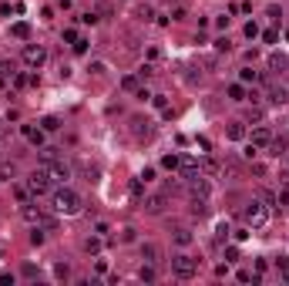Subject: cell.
Masks as SVG:
<instances>
[{
    "instance_id": "obj_1",
    "label": "cell",
    "mask_w": 289,
    "mask_h": 286,
    "mask_svg": "<svg viewBox=\"0 0 289 286\" xmlns=\"http://www.w3.org/2000/svg\"><path fill=\"white\" fill-rule=\"evenodd\" d=\"M51 206H54V212H61V216H78L81 212V196L74 192V188H57L54 199H51Z\"/></svg>"
},
{
    "instance_id": "obj_2",
    "label": "cell",
    "mask_w": 289,
    "mask_h": 286,
    "mask_svg": "<svg viewBox=\"0 0 289 286\" xmlns=\"http://www.w3.org/2000/svg\"><path fill=\"white\" fill-rule=\"evenodd\" d=\"M242 219H245L249 229H262V226L269 222V206L262 202V199H252V202L242 209Z\"/></svg>"
},
{
    "instance_id": "obj_3",
    "label": "cell",
    "mask_w": 289,
    "mask_h": 286,
    "mask_svg": "<svg viewBox=\"0 0 289 286\" xmlns=\"http://www.w3.org/2000/svg\"><path fill=\"white\" fill-rule=\"evenodd\" d=\"M172 276H178V279H195V276H199V259H192V256H185V253L172 256Z\"/></svg>"
},
{
    "instance_id": "obj_4",
    "label": "cell",
    "mask_w": 289,
    "mask_h": 286,
    "mask_svg": "<svg viewBox=\"0 0 289 286\" xmlns=\"http://www.w3.org/2000/svg\"><path fill=\"white\" fill-rule=\"evenodd\" d=\"M27 188H31V196H47V192H51V175H47V168H41V172H31V178H27Z\"/></svg>"
},
{
    "instance_id": "obj_5",
    "label": "cell",
    "mask_w": 289,
    "mask_h": 286,
    "mask_svg": "<svg viewBox=\"0 0 289 286\" xmlns=\"http://www.w3.org/2000/svg\"><path fill=\"white\" fill-rule=\"evenodd\" d=\"M24 64L27 67H34V71H37V67H44V61H47V51L41 44H24Z\"/></svg>"
},
{
    "instance_id": "obj_6",
    "label": "cell",
    "mask_w": 289,
    "mask_h": 286,
    "mask_svg": "<svg viewBox=\"0 0 289 286\" xmlns=\"http://www.w3.org/2000/svg\"><path fill=\"white\" fill-rule=\"evenodd\" d=\"M44 168H47V175H51V182H57V185H67V178H71V172H74L64 158H54V162L44 165Z\"/></svg>"
},
{
    "instance_id": "obj_7",
    "label": "cell",
    "mask_w": 289,
    "mask_h": 286,
    "mask_svg": "<svg viewBox=\"0 0 289 286\" xmlns=\"http://www.w3.org/2000/svg\"><path fill=\"white\" fill-rule=\"evenodd\" d=\"M178 175L185 178V182H192V178H199L202 175V168L195 158H178Z\"/></svg>"
},
{
    "instance_id": "obj_8",
    "label": "cell",
    "mask_w": 289,
    "mask_h": 286,
    "mask_svg": "<svg viewBox=\"0 0 289 286\" xmlns=\"http://www.w3.org/2000/svg\"><path fill=\"white\" fill-rule=\"evenodd\" d=\"M165 206H168V196H165V192H158V196L144 199V212H148V216H162V212H165Z\"/></svg>"
},
{
    "instance_id": "obj_9",
    "label": "cell",
    "mask_w": 289,
    "mask_h": 286,
    "mask_svg": "<svg viewBox=\"0 0 289 286\" xmlns=\"http://www.w3.org/2000/svg\"><path fill=\"white\" fill-rule=\"evenodd\" d=\"M266 67L272 71V74H282V71L289 67V57H286V54H279V51H272V54L266 57Z\"/></svg>"
},
{
    "instance_id": "obj_10",
    "label": "cell",
    "mask_w": 289,
    "mask_h": 286,
    "mask_svg": "<svg viewBox=\"0 0 289 286\" xmlns=\"http://www.w3.org/2000/svg\"><path fill=\"white\" fill-rule=\"evenodd\" d=\"M21 135L34 145V148H41V145H44V128H34V125H21Z\"/></svg>"
},
{
    "instance_id": "obj_11",
    "label": "cell",
    "mask_w": 289,
    "mask_h": 286,
    "mask_svg": "<svg viewBox=\"0 0 289 286\" xmlns=\"http://www.w3.org/2000/svg\"><path fill=\"white\" fill-rule=\"evenodd\" d=\"M269 142H272V132H269L266 125H256L252 128V145L256 148H269Z\"/></svg>"
},
{
    "instance_id": "obj_12",
    "label": "cell",
    "mask_w": 289,
    "mask_h": 286,
    "mask_svg": "<svg viewBox=\"0 0 289 286\" xmlns=\"http://www.w3.org/2000/svg\"><path fill=\"white\" fill-rule=\"evenodd\" d=\"M21 216H24L27 222H31V226H41V219H44V212L37 209L34 202H24V206H21Z\"/></svg>"
},
{
    "instance_id": "obj_13",
    "label": "cell",
    "mask_w": 289,
    "mask_h": 286,
    "mask_svg": "<svg viewBox=\"0 0 289 286\" xmlns=\"http://www.w3.org/2000/svg\"><path fill=\"white\" fill-rule=\"evenodd\" d=\"M141 259H144V263H152V266H158V263H162V249H158L155 242H144V246H141Z\"/></svg>"
},
{
    "instance_id": "obj_14",
    "label": "cell",
    "mask_w": 289,
    "mask_h": 286,
    "mask_svg": "<svg viewBox=\"0 0 289 286\" xmlns=\"http://www.w3.org/2000/svg\"><path fill=\"white\" fill-rule=\"evenodd\" d=\"M289 101V88H282V84H276V88H269V105H276V108H282Z\"/></svg>"
},
{
    "instance_id": "obj_15",
    "label": "cell",
    "mask_w": 289,
    "mask_h": 286,
    "mask_svg": "<svg viewBox=\"0 0 289 286\" xmlns=\"http://www.w3.org/2000/svg\"><path fill=\"white\" fill-rule=\"evenodd\" d=\"M225 138H229V142H242V138H245V121H229Z\"/></svg>"
},
{
    "instance_id": "obj_16",
    "label": "cell",
    "mask_w": 289,
    "mask_h": 286,
    "mask_svg": "<svg viewBox=\"0 0 289 286\" xmlns=\"http://www.w3.org/2000/svg\"><path fill=\"white\" fill-rule=\"evenodd\" d=\"M192 239H195V236H192V229H185V226L172 229V242H175V246H192Z\"/></svg>"
},
{
    "instance_id": "obj_17",
    "label": "cell",
    "mask_w": 289,
    "mask_h": 286,
    "mask_svg": "<svg viewBox=\"0 0 289 286\" xmlns=\"http://www.w3.org/2000/svg\"><path fill=\"white\" fill-rule=\"evenodd\" d=\"M131 135L134 138H148V135H152V125L144 118H131Z\"/></svg>"
},
{
    "instance_id": "obj_18",
    "label": "cell",
    "mask_w": 289,
    "mask_h": 286,
    "mask_svg": "<svg viewBox=\"0 0 289 286\" xmlns=\"http://www.w3.org/2000/svg\"><path fill=\"white\" fill-rule=\"evenodd\" d=\"M286 148H289V142L286 138H282V135H272V142H269V155H272V158H279V155H286Z\"/></svg>"
},
{
    "instance_id": "obj_19",
    "label": "cell",
    "mask_w": 289,
    "mask_h": 286,
    "mask_svg": "<svg viewBox=\"0 0 289 286\" xmlns=\"http://www.w3.org/2000/svg\"><path fill=\"white\" fill-rule=\"evenodd\" d=\"M192 216H209V199H202V196H192Z\"/></svg>"
},
{
    "instance_id": "obj_20",
    "label": "cell",
    "mask_w": 289,
    "mask_h": 286,
    "mask_svg": "<svg viewBox=\"0 0 289 286\" xmlns=\"http://www.w3.org/2000/svg\"><path fill=\"white\" fill-rule=\"evenodd\" d=\"M262 118H266V108H262V105H252V108L245 111V121H249V125H262Z\"/></svg>"
},
{
    "instance_id": "obj_21",
    "label": "cell",
    "mask_w": 289,
    "mask_h": 286,
    "mask_svg": "<svg viewBox=\"0 0 289 286\" xmlns=\"http://www.w3.org/2000/svg\"><path fill=\"white\" fill-rule=\"evenodd\" d=\"M11 34H14V37H17V41H31V24H14V27H11Z\"/></svg>"
},
{
    "instance_id": "obj_22",
    "label": "cell",
    "mask_w": 289,
    "mask_h": 286,
    "mask_svg": "<svg viewBox=\"0 0 289 286\" xmlns=\"http://www.w3.org/2000/svg\"><path fill=\"white\" fill-rule=\"evenodd\" d=\"M229 98H232V101H245V98H249V91H245L242 81H239V84H229Z\"/></svg>"
},
{
    "instance_id": "obj_23",
    "label": "cell",
    "mask_w": 289,
    "mask_h": 286,
    "mask_svg": "<svg viewBox=\"0 0 289 286\" xmlns=\"http://www.w3.org/2000/svg\"><path fill=\"white\" fill-rule=\"evenodd\" d=\"M128 196H131V199H141V196H144V178H141V175L131 178V185H128Z\"/></svg>"
},
{
    "instance_id": "obj_24",
    "label": "cell",
    "mask_w": 289,
    "mask_h": 286,
    "mask_svg": "<svg viewBox=\"0 0 289 286\" xmlns=\"http://www.w3.org/2000/svg\"><path fill=\"white\" fill-rule=\"evenodd\" d=\"M134 17H138V21H155V11H152V7H148V4H141V7H134Z\"/></svg>"
},
{
    "instance_id": "obj_25",
    "label": "cell",
    "mask_w": 289,
    "mask_h": 286,
    "mask_svg": "<svg viewBox=\"0 0 289 286\" xmlns=\"http://www.w3.org/2000/svg\"><path fill=\"white\" fill-rule=\"evenodd\" d=\"M239 81H242V84H256V81H259V71H252V67H242V71H239Z\"/></svg>"
},
{
    "instance_id": "obj_26",
    "label": "cell",
    "mask_w": 289,
    "mask_h": 286,
    "mask_svg": "<svg viewBox=\"0 0 289 286\" xmlns=\"http://www.w3.org/2000/svg\"><path fill=\"white\" fill-rule=\"evenodd\" d=\"M61 148H47V145H41V162H44V165H51V162H54V158H61Z\"/></svg>"
},
{
    "instance_id": "obj_27",
    "label": "cell",
    "mask_w": 289,
    "mask_h": 286,
    "mask_svg": "<svg viewBox=\"0 0 289 286\" xmlns=\"http://www.w3.org/2000/svg\"><path fill=\"white\" fill-rule=\"evenodd\" d=\"M138 276H141L144 283H155V279H158V273H155V266H152V263H144V266H141V273H138Z\"/></svg>"
},
{
    "instance_id": "obj_28",
    "label": "cell",
    "mask_w": 289,
    "mask_h": 286,
    "mask_svg": "<svg viewBox=\"0 0 289 286\" xmlns=\"http://www.w3.org/2000/svg\"><path fill=\"white\" fill-rule=\"evenodd\" d=\"M21 276H24V279H41V269H37V266H34V263H24Z\"/></svg>"
},
{
    "instance_id": "obj_29",
    "label": "cell",
    "mask_w": 289,
    "mask_h": 286,
    "mask_svg": "<svg viewBox=\"0 0 289 286\" xmlns=\"http://www.w3.org/2000/svg\"><path fill=\"white\" fill-rule=\"evenodd\" d=\"M84 253H91V256H94V253H101V239H98V236L84 239Z\"/></svg>"
},
{
    "instance_id": "obj_30",
    "label": "cell",
    "mask_w": 289,
    "mask_h": 286,
    "mask_svg": "<svg viewBox=\"0 0 289 286\" xmlns=\"http://www.w3.org/2000/svg\"><path fill=\"white\" fill-rule=\"evenodd\" d=\"M81 172H84V175H88V182H98V165H88V162H81Z\"/></svg>"
},
{
    "instance_id": "obj_31",
    "label": "cell",
    "mask_w": 289,
    "mask_h": 286,
    "mask_svg": "<svg viewBox=\"0 0 289 286\" xmlns=\"http://www.w3.org/2000/svg\"><path fill=\"white\" fill-rule=\"evenodd\" d=\"M41 128H44V132H57V128H61V121H57L54 115H47V118L41 121Z\"/></svg>"
},
{
    "instance_id": "obj_32",
    "label": "cell",
    "mask_w": 289,
    "mask_h": 286,
    "mask_svg": "<svg viewBox=\"0 0 289 286\" xmlns=\"http://www.w3.org/2000/svg\"><path fill=\"white\" fill-rule=\"evenodd\" d=\"M235 279H239V283H259V276L249 273V269H239V273H235Z\"/></svg>"
},
{
    "instance_id": "obj_33",
    "label": "cell",
    "mask_w": 289,
    "mask_h": 286,
    "mask_svg": "<svg viewBox=\"0 0 289 286\" xmlns=\"http://www.w3.org/2000/svg\"><path fill=\"white\" fill-rule=\"evenodd\" d=\"M162 168H168V172H178V155H165V158H162Z\"/></svg>"
},
{
    "instance_id": "obj_34",
    "label": "cell",
    "mask_w": 289,
    "mask_h": 286,
    "mask_svg": "<svg viewBox=\"0 0 289 286\" xmlns=\"http://www.w3.org/2000/svg\"><path fill=\"white\" fill-rule=\"evenodd\" d=\"M121 88H124V91H138V77H134V74H124V77H121Z\"/></svg>"
},
{
    "instance_id": "obj_35",
    "label": "cell",
    "mask_w": 289,
    "mask_h": 286,
    "mask_svg": "<svg viewBox=\"0 0 289 286\" xmlns=\"http://www.w3.org/2000/svg\"><path fill=\"white\" fill-rule=\"evenodd\" d=\"M17 71H14V61H0V77H14Z\"/></svg>"
},
{
    "instance_id": "obj_36",
    "label": "cell",
    "mask_w": 289,
    "mask_h": 286,
    "mask_svg": "<svg viewBox=\"0 0 289 286\" xmlns=\"http://www.w3.org/2000/svg\"><path fill=\"white\" fill-rule=\"evenodd\" d=\"M279 276H282V279H286V283H289V259H286V256H279Z\"/></svg>"
},
{
    "instance_id": "obj_37",
    "label": "cell",
    "mask_w": 289,
    "mask_h": 286,
    "mask_svg": "<svg viewBox=\"0 0 289 286\" xmlns=\"http://www.w3.org/2000/svg\"><path fill=\"white\" fill-rule=\"evenodd\" d=\"M215 51H219V54H229V51H232L229 37H219V41H215Z\"/></svg>"
},
{
    "instance_id": "obj_38",
    "label": "cell",
    "mask_w": 289,
    "mask_h": 286,
    "mask_svg": "<svg viewBox=\"0 0 289 286\" xmlns=\"http://www.w3.org/2000/svg\"><path fill=\"white\" fill-rule=\"evenodd\" d=\"M242 155H245V158H249V162H256V158H259V148H256V145H252V142H249V145H245V148H242Z\"/></svg>"
},
{
    "instance_id": "obj_39",
    "label": "cell",
    "mask_w": 289,
    "mask_h": 286,
    "mask_svg": "<svg viewBox=\"0 0 289 286\" xmlns=\"http://www.w3.org/2000/svg\"><path fill=\"white\" fill-rule=\"evenodd\" d=\"M229 232H232V229H229V222H219V226H215V239L222 242L225 236H229Z\"/></svg>"
},
{
    "instance_id": "obj_40",
    "label": "cell",
    "mask_w": 289,
    "mask_h": 286,
    "mask_svg": "<svg viewBox=\"0 0 289 286\" xmlns=\"http://www.w3.org/2000/svg\"><path fill=\"white\" fill-rule=\"evenodd\" d=\"M262 41H266V44H276V41H279V31H276V27L262 31Z\"/></svg>"
},
{
    "instance_id": "obj_41",
    "label": "cell",
    "mask_w": 289,
    "mask_h": 286,
    "mask_svg": "<svg viewBox=\"0 0 289 286\" xmlns=\"http://www.w3.org/2000/svg\"><path fill=\"white\" fill-rule=\"evenodd\" d=\"M54 276H57V279H67V276H71L67 263H57V266H54Z\"/></svg>"
},
{
    "instance_id": "obj_42",
    "label": "cell",
    "mask_w": 289,
    "mask_h": 286,
    "mask_svg": "<svg viewBox=\"0 0 289 286\" xmlns=\"http://www.w3.org/2000/svg\"><path fill=\"white\" fill-rule=\"evenodd\" d=\"M259 199H262V202H266V206H276V196H272V192H269V188H259Z\"/></svg>"
},
{
    "instance_id": "obj_43",
    "label": "cell",
    "mask_w": 289,
    "mask_h": 286,
    "mask_svg": "<svg viewBox=\"0 0 289 286\" xmlns=\"http://www.w3.org/2000/svg\"><path fill=\"white\" fill-rule=\"evenodd\" d=\"M185 14H189V11H185V7L178 4V7H175V11H172V14H168V17H172V21H185Z\"/></svg>"
},
{
    "instance_id": "obj_44",
    "label": "cell",
    "mask_w": 289,
    "mask_h": 286,
    "mask_svg": "<svg viewBox=\"0 0 289 286\" xmlns=\"http://www.w3.org/2000/svg\"><path fill=\"white\" fill-rule=\"evenodd\" d=\"M31 242H34V246H41V242H44V232H41V226H34V232H31Z\"/></svg>"
},
{
    "instance_id": "obj_45",
    "label": "cell",
    "mask_w": 289,
    "mask_h": 286,
    "mask_svg": "<svg viewBox=\"0 0 289 286\" xmlns=\"http://www.w3.org/2000/svg\"><path fill=\"white\" fill-rule=\"evenodd\" d=\"M245 37H259V24H256V21L245 24Z\"/></svg>"
},
{
    "instance_id": "obj_46",
    "label": "cell",
    "mask_w": 289,
    "mask_h": 286,
    "mask_svg": "<svg viewBox=\"0 0 289 286\" xmlns=\"http://www.w3.org/2000/svg\"><path fill=\"white\" fill-rule=\"evenodd\" d=\"M71 47H74V54H84V51H88V41H84V37H78Z\"/></svg>"
},
{
    "instance_id": "obj_47",
    "label": "cell",
    "mask_w": 289,
    "mask_h": 286,
    "mask_svg": "<svg viewBox=\"0 0 289 286\" xmlns=\"http://www.w3.org/2000/svg\"><path fill=\"white\" fill-rule=\"evenodd\" d=\"M98 21H101V17H98V14H94V11L81 14V24H98Z\"/></svg>"
},
{
    "instance_id": "obj_48",
    "label": "cell",
    "mask_w": 289,
    "mask_h": 286,
    "mask_svg": "<svg viewBox=\"0 0 289 286\" xmlns=\"http://www.w3.org/2000/svg\"><path fill=\"white\" fill-rule=\"evenodd\" d=\"M34 77H27V74H14V84H17V88H24V84H31Z\"/></svg>"
},
{
    "instance_id": "obj_49",
    "label": "cell",
    "mask_w": 289,
    "mask_h": 286,
    "mask_svg": "<svg viewBox=\"0 0 289 286\" xmlns=\"http://www.w3.org/2000/svg\"><path fill=\"white\" fill-rule=\"evenodd\" d=\"M235 259H239V249L229 246V249H225V263H235Z\"/></svg>"
},
{
    "instance_id": "obj_50",
    "label": "cell",
    "mask_w": 289,
    "mask_h": 286,
    "mask_svg": "<svg viewBox=\"0 0 289 286\" xmlns=\"http://www.w3.org/2000/svg\"><path fill=\"white\" fill-rule=\"evenodd\" d=\"M138 77H155V64H144L141 71H138Z\"/></svg>"
},
{
    "instance_id": "obj_51",
    "label": "cell",
    "mask_w": 289,
    "mask_h": 286,
    "mask_svg": "<svg viewBox=\"0 0 289 286\" xmlns=\"http://www.w3.org/2000/svg\"><path fill=\"white\" fill-rule=\"evenodd\" d=\"M152 101H155V108H162V111L168 108V98H162V94H152Z\"/></svg>"
},
{
    "instance_id": "obj_52",
    "label": "cell",
    "mask_w": 289,
    "mask_h": 286,
    "mask_svg": "<svg viewBox=\"0 0 289 286\" xmlns=\"http://www.w3.org/2000/svg\"><path fill=\"white\" fill-rule=\"evenodd\" d=\"M266 269H269V263H266V259H256V276H262Z\"/></svg>"
},
{
    "instance_id": "obj_53",
    "label": "cell",
    "mask_w": 289,
    "mask_h": 286,
    "mask_svg": "<svg viewBox=\"0 0 289 286\" xmlns=\"http://www.w3.org/2000/svg\"><path fill=\"white\" fill-rule=\"evenodd\" d=\"M205 172H219V162H215V158H205Z\"/></svg>"
},
{
    "instance_id": "obj_54",
    "label": "cell",
    "mask_w": 289,
    "mask_h": 286,
    "mask_svg": "<svg viewBox=\"0 0 289 286\" xmlns=\"http://www.w3.org/2000/svg\"><path fill=\"white\" fill-rule=\"evenodd\" d=\"M215 27H219V31H225V27H229V17H225V14H222V17H215Z\"/></svg>"
},
{
    "instance_id": "obj_55",
    "label": "cell",
    "mask_w": 289,
    "mask_h": 286,
    "mask_svg": "<svg viewBox=\"0 0 289 286\" xmlns=\"http://www.w3.org/2000/svg\"><path fill=\"white\" fill-rule=\"evenodd\" d=\"M88 71H91V74H104V64H101V61H94V64H91Z\"/></svg>"
},
{
    "instance_id": "obj_56",
    "label": "cell",
    "mask_w": 289,
    "mask_h": 286,
    "mask_svg": "<svg viewBox=\"0 0 289 286\" xmlns=\"http://www.w3.org/2000/svg\"><path fill=\"white\" fill-rule=\"evenodd\" d=\"M121 242H134V229H124L121 232Z\"/></svg>"
},
{
    "instance_id": "obj_57",
    "label": "cell",
    "mask_w": 289,
    "mask_h": 286,
    "mask_svg": "<svg viewBox=\"0 0 289 286\" xmlns=\"http://www.w3.org/2000/svg\"><path fill=\"white\" fill-rule=\"evenodd\" d=\"M0 132H4V118H0Z\"/></svg>"
},
{
    "instance_id": "obj_58",
    "label": "cell",
    "mask_w": 289,
    "mask_h": 286,
    "mask_svg": "<svg viewBox=\"0 0 289 286\" xmlns=\"http://www.w3.org/2000/svg\"><path fill=\"white\" fill-rule=\"evenodd\" d=\"M286 41H289V31H286Z\"/></svg>"
}]
</instances>
